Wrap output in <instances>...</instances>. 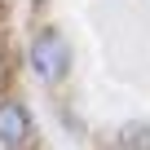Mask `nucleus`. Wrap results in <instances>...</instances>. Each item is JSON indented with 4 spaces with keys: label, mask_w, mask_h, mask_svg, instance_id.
Listing matches in <instances>:
<instances>
[{
    "label": "nucleus",
    "mask_w": 150,
    "mask_h": 150,
    "mask_svg": "<svg viewBox=\"0 0 150 150\" xmlns=\"http://www.w3.org/2000/svg\"><path fill=\"white\" fill-rule=\"evenodd\" d=\"M31 137V119H27V110L18 106V102H0V146H22Z\"/></svg>",
    "instance_id": "obj_2"
},
{
    "label": "nucleus",
    "mask_w": 150,
    "mask_h": 150,
    "mask_svg": "<svg viewBox=\"0 0 150 150\" xmlns=\"http://www.w3.org/2000/svg\"><path fill=\"white\" fill-rule=\"evenodd\" d=\"M71 66V49L57 31H40L35 44H31V71L40 75V80H57V75Z\"/></svg>",
    "instance_id": "obj_1"
}]
</instances>
